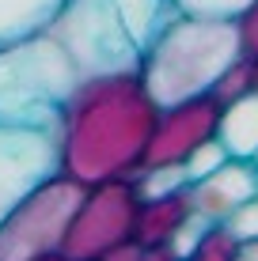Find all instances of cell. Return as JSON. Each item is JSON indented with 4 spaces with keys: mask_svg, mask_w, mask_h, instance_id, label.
I'll return each mask as SVG.
<instances>
[{
    "mask_svg": "<svg viewBox=\"0 0 258 261\" xmlns=\"http://www.w3.org/2000/svg\"><path fill=\"white\" fill-rule=\"evenodd\" d=\"M137 61L140 49L110 0H61L38 31L0 46V118L57 125L84 80Z\"/></svg>",
    "mask_w": 258,
    "mask_h": 261,
    "instance_id": "obj_1",
    "label": "cell"
},
{
    "mask_svg": "<svg viewBox=\"0 0 258 261\" xmlns=\"http://www.w3.org/2000/svg\"><path fill=\"white\" fill-rule=\"evenodd\" d=\"M156 98L137 68L91 76L65 98L57 118L61 174L84 186L106 178H133L156 121Z\"/></svg>",
    "mask_w": 258,
    "mask_h": 261,
    "instance_id": "obj_2",
    "label": "cell"
},
{
    "mask_svg": "<svg viewBox=\"0 0 258 261\" xmlns=\"http://www.w3.org/2000/svg\"><path fill=\"white\" fill-rule=\"evenodd\" d=\"M243 53L236 19L175 12L156 31V38L140 49L137 72L156 106H171L182 98L205 95L213 80Z\"/></svg>",
    "mask_w": 258,
    "mask_h": 261,
    "instance_id": "obj_3",
    "label": "cell"
},
{
    "mask_svg": "<svg viewBox=\"0 0 258 261\" xmlns=\"http://www.w3.org/2000/svg\"><path fill=\"white\" fill-rule=\"evenodd\" d=\"M87 186L68 174H53L38 190H31L0 220V261H34L61 254L68 220Z\"/></svg>",
    "mask_w": 258,
    "mask_h": 261,
    "instance_id": "obj_4",
    "label": "cell"
},
{
    "mask_svg": "<svg viewBox=\"0 0 258 261\" xmlns=\"http://www.w3.org/2000/svg\"><path fill=\"white\" fill-rule=\"evenodd\" d=\"M137 204H140V197L129 178H106V182L87 186L73 220H68L61 257L65 261H95L103 250L133 239Z\"/></svg>",
    "mask_w": 258,
    "mask_h": 261,
    "instance_id": "obj_5",
    "label": "cell"
},
{
    "mask_svg": "<svg viewBox=\"0 0 258 261\" xmlns=\"http://www.w3.org/2000/svg\"><path fill=\"white\" fill-rule=\"evenodd\" d=\"M53 174H61L57 125L0 118V220Z\"/></svg>",
    "mask_w": 258,
    "mask_h": 261,
    "instance_id": "obj_6",
    "label": "cell"
},
{
    "mask_svg": "<svg viewBox=\"0 0 258 261\" xmlns=\"http://www.w3.org/2000/svg\"><path fill=\"white\" fill-rule=\"evenodd\" d=\"M224 106L217 102L209 91L182 98V102L159 106L152 133H148V148L140 167H167V163H182L198 144H205L209 137H217V121Z\"/></svg>",
    "mask_w": 258,
    "mask_h": 261,
    "instance_id": "obj_7",
    "label": "cell"
},
{
    "mask_svg": "<svg viewBox=\"0 0 258 261\" xmlns=\"http://www.w3.org/2000/svg\"><path fill=\"white\" fill-rule=\"evenodd\" d=\"M258 193V163L254 159H224L213 174L190 182V204L205 220H224L247 197Z\"/></svg>",
    "mask_w": 258,
    "mask_h": 261,
    "instance_id": "obj_8",
    "label": "cell"
},
{
    "mask_svg": "<svg viewBox=\"0 0 258 261\" xmlns=\"http://www.w3.org/2000/svg\"><path fill=\"white\" fill-rule=\"evenodd\" d=\"M194 212L190 204V186L163 193V197H148L137 204V220H133V242L140 246H159L175 235V227Z\"/></svg>",
    "mask_w": 258,
    "mask_h": 261,
    "instance_id": "obj_9",
    "label": "cell"
},
{
    "mask_svg": "<svg viewBox=\"0 0 258 261\" xmlns=\"http://www.w3.org/2000/svg\"><path fill=\"white\" fill-rule=\"evenodd\" d=\"M217 140L232 159H254L258 151V91H247L243 98L228 102L217 121Z\"/></svg>",
    "mask_w": 258,
    "mask_h": 261,
    "instance_id": "obj_10",
    "label": "cell"
},
{
    "mask_svg": "<svg viewBox=\"0 0 258 261\" xmlns=\"http://www.w3.org/2000/svg\"><path fill=\"white\" fill-rule=\"evenodd\" d=\"M114 12L122 15V23H126L129 38L137 42V49H145L148 42L156 38V31L171 19L179 8H175V0H110Z\"/></svg>",
    "mask_w": 258,
    "mask_h": 261,
    "instance_id": "obj_11",
    "label": "cell"
},
{
    "mask_svg": "<svg viewBox=\"0 0 258 261\" xmlns=\"http://www.w3.org/2000/svg\"><path fill=\"white\" fill-rule=\"evenodd\" d=\"M61 0H0V46L38 31L57 12Z\"/></svg>",
    "mask_w": 258,
    "mask_h": 261,
    "instance_id": "obj_12",
    "label": "cell"
},
{
    "mask_svg": "<svg viewBox=\"0 0 258 261\" xmlns=\"http://www.w3.org/2000/svg\"><path fill=\"white\" fill-rule=\"evenodd\" d=\"M236 257H239V239L224 227V220H217L201 231V239L194 242V250L182 261H236Z\"/></svg>",
    "mask_w": 258,
    "mask_h": 261,
    "instance_id": "obj_13",
    "label": "cell"
},
{
    "mask_svg": "<svg viewBox=\"0 0 258 261\" xmlns=\"http://www.w3.org/2000/svg\"><path fill=\"white\" fill-rule=\"evenodd\" d=\"M133 190H137L140 201H148V197H163L171 190H179V186H190L186 182V170L182 163H167V167H140L137 174L129 178Z\"/></svg>",
    "mask_w": 258,
    "mask_h": 261,
    "instance_id": "obj_14",
    "label": "cell"
},
{
    "mask_svg": "<svg viewBox=\"0 0 258 261\" xmlns=\"http://www.w3.org/2000/svg\"><path fill=\"white\" fill-rule=\"evenodd\" d=\"M247 91H251V65H247V53H239L232 65L213 80L209 95L217 98L220 106H228V102H236V98H243Z\"/></svg>",
    "mask_w": 258,
    "mask_h": 261,
    "instance_id": "obj_15",
    "label": "cell"
},
{
    "mask_svg": "<svg viewBox=\"0 0 258 261\" xmlns=\"http://www.w3.org/2000/svg\"><path fill=\"white\" fill-rule=\"evenodd\" d=\"M224 159H232L224 151V144H220L217 137H209L205 144H198V148L190 151V155L182 159V170H186V182H198V178H205V174H213Z\"/></svg>",
    "mask_w": 258,
    "mask_h": 261,
    "instance_id": "obj_16",
    "label": "cell"
},
{
    "mask_svg": "<svg viewBox=\"0 0 258 261\" xmlns=\"http://www.w3.org/2000/svg\"><path fill=\"white\" fill-rule=\"evenodd\" d=\"M224 227L232 231L239 242L258 239V193H254V197H247V201L239 204L236 212H228V216H224Z\"/></svg>",
    "mask_w": 258,
    "mask_h": 261,
    "instance_id": "obj_17",
    "label": "cell"
},
{
    "mask_svg": "<svg viewBox=\"0 0 258 261\" xmlns=\"http://www.w3.org/2000/svg\"><path fill=\"white\" fill-rule=\"evenodd\" d=\"M251 0H175L179 12H190V15H217V19H236Z\"/></svg>",
    "mask_w": 258,
    "mask_h": 261,
    "instance_id": "obj_18",
    "label": "cell"
},
{
    "mask_svg": "<svg viewBox=\"0 0 258 261\" xmlns=\"http://www.w3.org/2000/svg\"><path fill=\"white\" fill-rule=\"evenodd\" d=\"M209 223H213V220H205V216H198V212H190V216H186V220L179 223V227H175V235L167 239L171 254H175V257H186V254L194 250V242L201 239V231L209 227Z\"/></svg>",
    "mask_w": 258,
    "mask_h": 261,
    "instance_id": "obj_19",
    "label": "cell"
},
{
    "mask_svg": "<svg viewBox=\"0 0 258 261\" xmlns=\"http://www.w3.org/2000/svg\"><path fill=\"white\" fill-rule=\"evenodd\" d=\"M236 27H239V46H243V53H258V0H251L236 15Z\"/></svg>",
    "mask_w": 258,
    "mask_h": 261,
    "instance_id": "obj_20",
    "label": "cell"
},
{
    "mask_svg": "<svg viewBox=\"0 0 258 261\" xmlns=\"http://www.w3.org/2000/svg\"><path fill=\"white\" fill-rule=\"evenodd\" d=\"M140 242H133V239H126V242H118V246H110V250H103L95 261H140Z\"/></svg>",
    "mask_w": 258,
    "mask_h": 261,
    "instance_id": "obj_21",
    "label": "cell"
},
{
    "mask_svg": "<svg viewBox=\"0 0 258 261\" xmlns=\"http://www.w3.org/2000/svg\"><path fill=\"white\" fill-rule=\"evenodd\" d=\"M239 257L258 261V239H251V242H239Z\"/></svg>",
    "mask_w": 258,
    "mask_h": 261,
    "instance_id": "obj_22",
    "label": "cell"
},
{
    "mask_svg": "<svg viewBox=\"0 0 258 261\" xmlns=\"http://www.w3.org/2000/svg\"><path fill=\"white\" fill-rule=\"evenodd\" d=\"M247 65H251V91H258V53H247Z\"/></svg>",
    "mask_w": 258,
    "mask_h": 261,
    "instance_id": "obj_23",
    "label": "cell"
},
{
    "mask_svg": "<svg viewBox=\"0 0 258 261\" xmlns=\"http://www.w3.org/2000/svg\"><path fill=\"white\" fill-rule=\"evenodd\" d=\"M34 261H65L61 254H46V257H34Z\"/></svg>",
    "mask_w": 258,
    "mask_h": 261,
    "instance_id": "obj_24",
    "label": "cell"
},
{
    "mask_svg": "<svg viewBox=\"0 0 258 261\" xmlns=\"http://www.w3.org/2000/svg\"><path fill=\"white\" fill-rule=\"evenodd\" d=\"M175 261H182V257H175Z\"/></svg>",
    "mask_w": 258,
    "mask_h": 261,
    "instance_id": "obj_25",
    "label": "cell"
}]
</instances>
